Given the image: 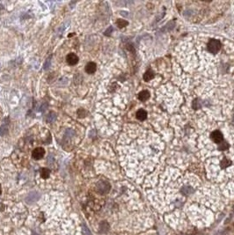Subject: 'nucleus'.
<instances>
[{
  "label": "nucleus",
  "mask_w": 234,
  "mask_h": 235,
  "mask_svg": "<svg viewBox=\"0 0 234 235\" xmlns=\"http://www.w3.org/2000/svg\"><path fill=\"white\" fill-rule=\"evenodd\" d=\"M207 47H208V49H209V52L216 54L220 50L221 43H220V41H218V40H211V41H209Z\"/></svg>",
  "instance_id": "1"
},
{
  "label": "nucleus",
  "mask_w": 234,
  "mask_h": 235,
  "mask_svg": "<svg viewBox=\"0 0 234 235\" xmlns=\"http://www.w3.org/2000/svg\"><path fill=\"white\" fill-rule=\"evenodd\" d=\"M97 191L100 194H107L110 190V184L107 181H100L97 184Z\"/></svg>",
  "instance_id": "2"
},
{
  "label": "nucleus",
  "mask_w": 234,
  "mask_h": 235,
  "mask_svg": "<svg viewBox=\"0 0 234 235\" xmlns=\"http://www.w3.org/2000/svg\"><path fill=\"white\" fill-rule=\"evenodd\" d=\"M40 193H38V192H36V191H33V192H30V193L27 195V197L26 198V202L27 203L32 204V203L37 202L40 199Z\"/></svg>",
  "instance_id": "3"
},
{
  "label": "nucleus",
  "mask_w": 234,
  "mask_h": 235,
  "mask_svg": "<svg viewBox=\"0 0 234 235\" xmlns=\"http://www.w3.org/2000/svg\"><path fill=\"white\" fill-rule=\"evenodd\" d=\"M44 154H45V150L41 147L35 148L34 150L33 151V153H32L33 158L34 159H40L42 157L44 156Z\"/></svg>",
  "instance_id": "4"
},
{
  "label": "nucleus",
  "mask_w": 234,
  "mask_h": 235,
  "mask_svg": "<svg viewBox=\"0 0 234 235\" xmlns=\"http://www.w3.org/2000/svg\"><path fill=\"white\" fill-rule=\"evenodd\" d=\"M66 61L70 65H75L78 62V57L74 53H70L66 57Z\"/></svg>",
  "instance_id": "5"
},
{
  "label": "nucleus",
  "mask_w": 234,
  "mask_h": 235,
  "mask_svg": "<svg viewBox=\"0 0 234 235\" xmlns=\"http://www.w3.org/2000/svg\"><path fill=\"white\" fill-rule=\"evenodd\" d=\"M211 138L215 143H221L223 141V134L219 131H215L211 134Z\"/></svg>",
  "instance_id": "6"
},
{
  "label": "nucleus",
  "mask_w": 234,
  "mask_h": 235,
  "mask_svg": "<svg viewBox=\"0 0 234 235\" xmlns=\"http://www.w3.org/2000/svg\"><path fill=\"white\" fill-rule=\"evenodd\" d=\"M97 70V65L95 63H93V62H90L88 63L86 66V71L88 73V74H93Z\"/></svg>",
  "instance_id": "7"
},
{
  "label": "nucleus",
  "mask_w": 234,
  "mask_h": 235,
  "mask_svg": "<svg viewBox=\"0 0 234 235\" xmlns=\"http://www.w3.org/2000/svg\"><path fill=\"white\" fill-rule=\"evenodd\" d=\"M108 229H109V225L108 224V222L103 221V222H101V223L100 224V227H99L100 232L105 233V232H107L108 231Z\"/></svg>",
  "instance_id": "8"
},
{
  "label": "nucleus",
  "mask_w": 234,
  "mask_h": 235,
  "mask_svg": "<svg viewBox=\"0 0 234 235\" xmlns=\"http://www.w3.org/2000/svg\"><path fill=\"white\" fill-rule=\"evenodd\" d=\"M137 118L140 121H143L147 118V113L146 111L143 110V109H139L137 112Z\"/></svg>",
  "instance_id": "9"
},
{
  "label": "nucleus",
  "mask_w": 234,
  "mask_h": 235,
  "mask_svg": "<svg viewBox=\"0 0 234 235\" xmlns=\"http://www.w3.org/2000/svg\"><path fill=\"white\" fill-rule=\"evenodd\" d=\"M138 98H139V100H143V101L147 100L149 98H150V93H149L148 91H146V90L142 91V92L139 93Z\"/></svg>",
  "instance_id": "10"
},
{
  "label": "nucleus",
  "mask_w": 234,
  "mask_h": 235,
  "mask_svg": "<svg viewBox=\"0 0 234 235\" xmlns=\"http://www.w3.org/2000/svg\"><path fill=\"white\" fill-rule=\"evenodd\" d=\"M154 72L152 71H147L145 73H144V75H143V79H144V81H150L152 78H154Z\"/></svg>",
  "instance_id": "11"
},
{
  "label": "nucleus",
  "mask_w": 234,
  "mask_h": 235,
  "mask_svg": "<svg viewBox=\"0 0 234 235\" xmlns=\"http://www.w3.org/2000/svg\"><path fill=\"white\" fill-rule=\"evenodd\" d=\"M50 175V171L48 168H42L40 171V176L43 179H48Z\"/></svg>",
  "instance_id": "12"
},
{
  "label": "nucleus",
  "mask_w": 234,
  "mask_h": 235,
  "mask_svg": "<svg viewBox=\"0 0 234 235\" xmlns=\"http://www.w3.org/2000/svg\"><path fill=\"white\" fill-rule=\"evenodd\" d=\"M56 119V115L55 112H50L47 116V121L49 122H53Z\"/></svg>",
  "instance_id": "13"
},
{
  "label": "nucleus",
  "mask_w": 234,
  "mask_h": 235,
  "mask_svg": "<svg viewBox=\"0 0 234 235\" xmlns=\"http://www.w3.org/2000/svg\"><path fill=\"white\" fill-rule=\"evenodd\" d=\"M181 191L183 192L185 195H189V194L192 193L193 188H191V187H189V186H185V187L182 188V190Z\"/></svg>",
  "instance_id": "14"
},
{
  "label": "nucleus",
  "mask_w": 234,
  "mask_h": 235,
  "mask_svg": "<svg viewBox=\"0 0 234 235\" xmlns=\"http://www.w3.org/2000/svg\"><path fill=\"white\" fill-rule=\"evenodd\" d=\"M231 164V161H230V160H228L227 159H224L221 161L220 166H221V167H222L223 169H224V168L228 167V166H229Z\"/></svg>",
  "instance_id": "15"
},
{
  "label": "nucleus",
  "mask_w": 234,
  "mask_h": 235,
  "mask_svg": "<svg viewBox=\"0 0 234 235\" xmlns=\"http://www.w3.org/2000/svg\"><path fill=\"white\" fill-rule=\"evenodd\" d=\"M116 24H117V27L119 28H123L124 27L128 26V22H127V21H125V20H123V19H118Z\"/></svg>",
  "instance_id": "16"
},
{
  "label": "nucleus",
  "mask_w": 234,
  "mask_h": 235,
  "mask_svg": "<svg viewBox=\"0 0 234 235\" xmlns=\"http://www.w3.org/2000/svg\"><path fill=\"white\" fill-rule=\"evenodd\" d=\"M229 147V144H227V142H224V141H222L221 143H220V144H219V150H221V151H224V150H226V149Z\"/></svg>",
  "instance_id": "17"
},
{
  "label": "nucleus",
  "mask_w": 234,
  "mask_h": 235,
  "mask_svg": "<svg viewBox=\"0 0 234 235\" xmlns=\"http://www.w3.org/2000/svg\"><path fill=\"white\" fill-rule=\"evenodd\" d=\"M7 126L5 125H2L1 127H0V136H4L7 133Z\"/></svg>",
  "instance_id": "18"
},
{
  "label": "nucleus",
  "mask_w": 234,
  "mask_h": 235,
  "mask_svg": "<svg viewBox=\"0 0 234 235\" xmlns=\"http://www.w3.org/2000/svg\"><path fill=\"white\" fill-rule=\"evenodd\" d=\"M200 107H201V101L199 100H195L193 101V108L195 109H198Z\"/></svg>",
  "instance_id": "19"
},
{
  "label": "nucleus",
  "mask_w": 234,
  "mask_h": 235,
  "mask_svg": "<svg viewBox=\"0 0 234 235\" xmlns=\"http://www.w3.org/2000/svg\"><path fill=\"white\" fill-rule=\"evenodd\" d=\"M83 233H84V235H91L90 231L88 230V228L86 225L83 226Z\"/></svg>",
  "instance_id": "20"
},
{
  "label": "nucleus",
  "mask_w": 234,
  "mask_h": 235,
  "mask_svg": "<svg viewBox=\"0 0 234 235\" xmlns=\"http://www.w3.org/2000/svg\"><path fill=\"white\" fill-rule=\"evenodd\" d=\"M49 65H50V59H48L47 61H46V63H45V65H44V69L45 70H47L49 67Z\"/></svg>",
  "instance_id": "21"
},
{
  "label": "nucleus",
  "mask_w": 234,
  "mask_h": 235,
  "mask_svg": "<svg viewBox=\"0 0 234 235\" xmlns=\"http://www.w3.org/2000/svg\"><path fill=\"white\" fill-rule=\"evenodd\" d=\"M112 32H113V27H108V30H107V31L105 32V35H110V34H111Z\"/></svg>",
  "instance_id": "22"
},
{
  "label": "nucleus",
  "mask_w": 234,
  "mask_h": 235,
  "mask_svg": "<svg viewBox=\"0 0 234 235\" xmlns=\"http://www.w3.org/2000/svg\"><path fill=\"white\" fill-rule=\"evenodd\" d=\"M46 109H47V104H43V105H42V106L40 107V110L43 112V111L46 110Z\"/></svg>",
  "instance_id": "23"
},
{
  "label": "nucleus",
  "mask_w": 234,
  "mask_h": 235,
  "mask_svg": "<svg viewBox=\"0 0 234 235\" xmlns=\"http://www.w3.org/2000/svg\"><path fill=\"white\" fill-rule=\"evenodd\" d=\"M33 235H39L38 233H33Z\"/></svg>",
  "instance_id": "24"
},
{
  "label": "nucleus",
  "mask_w": 234,
  "mask_h": 235,
  "mask_svg": "<svg viewBox=\"0 0 234 235\" xmlns=\"http://www.w3.org/2000/svg\"><path fill=\"white\" fill-rule=\"evenodd\" d=\"M0 194H1V187H0Z\"/></svg>",
  "instance_id": "25"
}]
</instances>
